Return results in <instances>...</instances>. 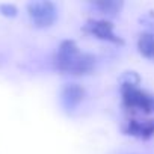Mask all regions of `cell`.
Returning a JSON list of instances; mask_svg holds the SVG:
<instances>
[{
  "label": "cell",
  "instance_id": "cell-9",
  "mask_svg": "<svg viewBox=\"0 0 154 154\" xmlns=\"http://www.w3.org/2000/svg\"><path fill=\"white\" fill-rule=\"evenodd\" d=\"M0 12H2L5 17L12 18V17H15L18 14V8L12 3H3V5H0Z\"/></svg>",
  "mask_w": 154,
  "mask_h": 154
},
{
  "label": "cell",
  "instance_id": "cell-2",
  "mask_svg": "<svg viewBox=\"0 0 154 154\" xmlns=\"http://www.w3.org/2000/svg\"><path fill=\"white\" fill-rule=\"evenodd\" d=\"M122 104L127 109H136L143 113H154V95L140 89L134 82H124L121 85Z\"/></svg>",
  "mask_w": 154,
  "mask_h": 154
},
{
  "label": "cell",
  "instance_id": "cell-1",
  "mask_svg": "<svg viewBox=\"0 0 154 154\" xmlns=\"http://www.w3.org/2000/svg\"><path fill=\"white\" fill-rule=\"evenodd\" d=\"M54 66L62 72L85 75L94 69L95 57L89 53L80 51L75 41L63 39L54 54Z\"/></svg>",
  "mask_w": 154,
  "mask_h": 154
},
{
  "label": "cell",
  "instance_id": "cell-3",
  "mask_svg": "<svg viewBox=\"0 0 154 154\" xmlns=\"http://www.w3.org/2000/svg\"><path fill=\"white\" fill-rule=\"evenodd\" d=\"M27 14L35 27H50L57 18L56 5L48 0L42 2H32L27 5Z\"/></svg>",
  "mask_w": 154,
  "mask_h": 154
},
{
  "label": "cell",
  "instance_id": "cell-5",
  "mask_svg": "<svg viewBox=\"0 0 154 154\" xmlns=\"http://www.w3.org/2000/svg\"><path fill=\"white\" fill-rule=\"evenodd\" d=\"M125 133L139 139H149L154 136V118L145 119V121H137V119H130Z\"/></svg>",
  "mask_w": 154,
  "mask_h": 154
},
{
  "label": "cell",
  "instance_id": "cell-8",
  "mask_svg": "<svg viewBox=\"0 0 154 154\" xmlns=\"http://www.w3.org/2000/svg\"><path fill=\"white\" fill-rule=\"evenodd\" d=\"M95 8H98L101 12L109 14V15H116L119 14V11L122 9L124 3L121 0H101V2H95L94 3Z\"/></svg>",
  "mask_w": 154,
  "mask_h": 154
},
{
  "label": "cell",
  "instance_id": "cell-7",
  "mask_svg": "<svg viewBox=\"0 0 154 154\" xmlns=\"http://www.w3.org/2000/svg\"><path fill=\"white\" fill-rule=\"evenodd\" d=\"M137 50L143 57H154V35L149 32H143L137 38Z\"/></svg>",
  "mask_w": 154,
  "mask_h": 154
},
{
  "label": "cell",
  "instance_id": "cell-4",
  "mask_svg": "<svg viewBox=\"0 0 154 154\" xmlns=\"http://www.w3.org/2000/svg\"><path fill=\"white\" fill-rule=\"evenodd\" d=\"M85 32H89L91 35H94L98 39L103 41H109L113 44H124V39L119 38L115 32H113V24L109 20H88L85 24Z\"/></svg>",
  "mask_w": 154,
  "mask_h": 154
},
{
  "label": "cell",
  "instance_id": "cell-6",
  "mask_svg": "<svg viewBox=\"0 0 154 154\" xmlns=\"http://www.w3.org/2000/svg\"><path fill=\"white\" fill-rule=\"evenodd\" d=\"M85 98V89L77 85V83H66L62 88V103L68 107L72 109L75 106H79Z\"/></svg>",
  "mask_w": 154,
  "mask_h": 154
}]
</instances>
